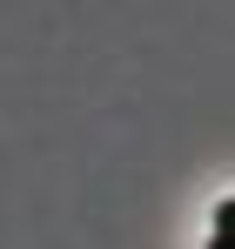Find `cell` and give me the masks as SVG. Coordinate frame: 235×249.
<instances>
[{
    "mask_svg": "<svg viewBox=\"0 0 235 249\" xmlns=\"http://www.w3.org/2000/svg\"><path fill=\"white\" fill-rule=\"evenodd\" d=\"M208 249H235V243H229V236H215V243H208Z\"/></svg>",
    "mask_w": 235,
    "mask_h": 249,
    "instance_id": "obj_1",
    "label": "cell"
}]
</instances>
